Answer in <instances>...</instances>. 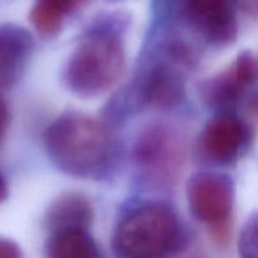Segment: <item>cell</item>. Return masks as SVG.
Masks as SVG:
<instances>
[{
    "label": "cell",
    "instance_id": "1",
    "mask_svg": "<svg viewBox=\"0 0 258 258\" xmlns=\"http://www.w3.org/2000/svg\"><path fill=\"white\" fill-rule=\"evenodd\" d=\"M196 62L183 38L159 29L149 40L135 75L111 97L102 111L103 122L120 125L146 108H170L183 98L185 77Z\"/></svg>",
    "mask_w": 258,
    "mask_h": 258
},
{
    "label": "cell",
    "instance_id": "2",
    "mask_svg": "<svg viewBox=\"0 0 258 258\" xmlns=\"http://www.w3.org/2000/svg\"><path fill=\"white\" fill-rule=\"evenodd\" d=\"M50 161L63 173L103 180L117 170L121 148L103 121L77 111L58 116L44 133Z\"/></svg>",
    "mask_w": 258,
    "mask_h": 258
},
{
    "label": "cell",
    "instance_id": "3",
    "mask_svg": "<svg viewBox=\"0 0 258 258\" xmlns=\"http://www.w3.org/2000/svg\"><path fill=\"white\" fill-rule=\"evenodd\" d=\"M128 18L121 12L96 18L85 29L63 70V83L80 97L107 92L125 72Z\"/></svg>",
    "mask_w": 258,
    "mask_h": 258
},
{
    "label": "cell",
    "instance_id": "4",
    "mask_svg": "<svg viewBox=\"0 0 258 258\" xmlns=\"http://www.w3.org/2000/svg\"><path fill=\"white\" fill-rule=\"evenodd\" d=\"M188 242V229L170 204L144 201L121 214L112 234V251L116 258H174Z\"/></svg>",
    "mask_w": 258,
    "mask_h": 258
},
{
    "label": "cell",
    "instance_id": "5",
    "mask_svg": "<svg viewBox=\"0 0 258 258\" xmlns=\"http://www.w3.org/2000/svg\"><path fill=\"white\" fill-rule=\"evenodd\" d=\"M159 13L179 19L214 47L229 45L238 33L234 0H160Z\"/></svg>",
    "mask_w": 258,
    "mask_h": 258
},
{
    "label": "cell",
    "instance_id": "6",
    "mask_svg": "<svg viewBox=\"0 0 258 258\" xmlns=\"http://www.w3.org/2000/svg\"><path fill=\"white\" fill-rule=\"evenodd\" d=\"M186 198L191 214L211 229L218 243H226L236 199L233 179L218 171H198L186 184Z\"/></svg>",
    "mask_w": 258,
    "mask_h": 258
},
{
    "label": "cell",
    "instance_id": "7",
    "mask_svg": "<svg viewBox=\"0 0 258 258\" xmlns=\"http://www.w3.org/2000/svg\"><path fill=\"white\" fill-rule=\"evenodd\" d=\"M133 163L138 178L151 186H168L183 163V144L173 130L151 125L136 139Z\"/></svg>",
    "mask_w": 258,
    "mask_h": 258
},
{
    "label": "cell",
    "instance_id": "8",
    "mask_svg": "<svg viewBox=\"0 0 258 258\" xmlns=\"http://www.w3.org/2000/svg\"><path fill=\"white\" fill-rule=\"evenodd\" d=\"M252 138L251 127L236 113H217L199 135V156L213 165H231L248 150Z\"/></svg>",
    "mask_w": 258,
    "mask_h": 258
},
{
    "label": "cell",
    "instance_id": "9",
    "mask_svg": "<svg viewBox=\"0 0 258 258\" xmlns=\"http://www.w3.org/2000/svg\"><path fill=\"white\" fill-rule=\"evenodd\" d=\"M258 78V62L251 52H242L229 67L201 83V96L217 113H234L247 88Z\"/></svg>",
    "mask_w": 258,
    "mask_h": 258
},
{
    "label": "cell",
    "instance_id": "10",
    "mask_svg": "<svg viewBox=\"0 0 258 258\" xmlns=\"http://www.w3.org/2000/svg\"><path fill=\"white\" fill-rule=\"evenodd\" d=\"M34 50V38L14 23L0 24V90L14 86L24 75Z\"/></svg>",
    "mask_w": 258,
    "mask_h": 258
},
{
    "label": "cell",
    "instance_id": "11",
    "mask_svg": "<svg viewBox=\"0 0 258 258\" xmlns=\"http://www.w3.org/2000/svg\"><path fill=\"white\" fill-rule=\"evenodd\" d=\"M93 222V207L78 193H66L50 203L44 224L49 233L62 231H88Z\"/></svg>",
    "mask_w": 258,
    "mask_h": 258
},
{
    "label": "cell",
    "instance_id": "12",
    "mask_svg": "<svg viewBox=\"0 0 258 258\" xmlns=\"http://www.w3.org/2000/svg\"><path fill=\"white\" fill-rule=\"evenodd\" d=\"M86 0H35L29 12L33 28L42 37L52 38L62 30L66 19Z\"/></svg>",
    "mask_w": 258,
    "mask_h": 258
},
{
    "label": "cell",
    "instance_id": "13",
    "mask_svg": "<svg viewBox=\"0 0 258 258\" xmlns=\"http://www.w3.org/2000/svg\"><path fill=\"white\" fill-rule=\"evenodd\" d=\"M48 258H101L97 244L88 231H62L50 233Z\"/></svg>",
    "mask_w": 258,
    "mask_h": 258
},
{
    "label": "cell",
    "instance_id": "14",
    "mask_svg": "<svg viewBox=\"0 0 258 258\" xmlns=\"http://www.w3.org/2000/svg\"><path fill=\"white\" fill-rule=\"evenodd\" d=\"M239 258H258V212L243 226L238 241Z\"/></svg>",
    "mask_w": 258,
    "mask_h": 258
},
{
    "label": "cell",
    "instance_id": "15",
    "mask_svg": "<svg viewBox=\"0 0 258 258\" xmlns=\"http://www.w3.org/2000/svg\"><path fill=\"white\" fill-rule=\"evenodd\" d=\"M0 258H24L22 249L14 241L0 237Z\"/></svg>",
    "mask_w": 258,
    "mask_h": 258
},
{
    "label": "cell",
    "instance_id": "16",
    "mask_svg": "<svg viewBox=\"0 0 258 258\" xmlns=\"http://www.w3.org/2000/svg\"><path fill=\"white\" fill-rule=\"evenodd\" d=\"M8 123H9V110L4 98L0 96V140L7 131Z\"/></svg>",
    "mask_w": 258,
    "mask_h": 258
},
{
    "label": "cell",
    "instance_id": "17",
    "mask_svg": "<svg viewBox=\"0 0 258 258\" xmlns=\"http://www.w3.org/2000/svg\"><path fill=\"white\" fill-rule=\"evenodd\" d=\"M251 17H258V0H234Z\"/></svg>",
    "mask_w": 258,
    "mask_h": 258
},
{
    "label": "cell",
    "instance_id": "18",
    "mask_svg": "<svg viewBox=\"0 0 258 258\" xmlns=\"http://www.w3.org/2000/svg\"><path fill=\"white\" fill-rule=\"evenodd\" d=\"M8 197V184L3 174L0 173V203L4 202Z\"/></svg>",
    "mask_w": 258,
    "mask_h": 258
},
{
    "label": "cell",
    "instance_id": "19",
    "mask_svg": "<svg viewBox=\"0 0 258 258\" xmlns=\"http://www.w3.org/2000/svg\"><path fill=\"white\" fill-rule=\"evenodd\" d=\"M253 108H254V111H256V113L258 115V97L253 101Z\"/></svg>",
    "mask_w": 258,
    "mask_h": 258
},
{
    "label": "cell",
    "instance_id": "20",
    "mask_svg": "<svg viewBox=\"0 0 258 258\" xmlns=\"http://www.w3.org/2000/svg\"><path fill=\"white\" fill-rule=\"evenodd\" d=\"M111 2H116V0H111Z\"/></svg>",
    "mask_w": 258,
    "mask_h": 258
},
{
    "label": "cell",
    "instance_id": "21",
    "mask_svg": "<svg viewBox=\"0 0 258 258\" xmlns=\"http://www.w3.org/2000/svg\"><path fill=\"white\" fill-rule=\"evenodd\" d=\"M257 62H258V60H257Z\"/></svg>",
    "mask_w": 258,
    "mask_h": 258
}]
</instances>
